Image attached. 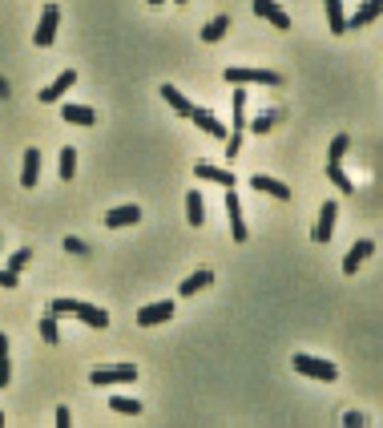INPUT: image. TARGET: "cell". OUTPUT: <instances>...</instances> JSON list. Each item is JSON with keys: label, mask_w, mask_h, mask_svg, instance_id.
I'll return each mask as SVG.
<instances>
[{"label": "cell", "mask_w": 383, "mask_h": 428, "mask_svg": "<svg viewBox=\"0 0 383 428\" xmlns=\"http://www.w3.org/2000/svg\"><path fill=\"white\" fill-rule=\"evenodd\" d=\"M49 315L53 319H81L89 328H109V315L101 311L97 303H81V299H53Z\"/></svg>", "instance_id": "cell-1"}, {"label": "cell", "mask_w": 383, "mask_h": 428, "mask_svg": "<svg viewBox=\"0 0 383 428\" xmlns=\"http://www.w3.org/2000/svg\"><path fill=\"white\" fill-rule=\"evenodd\" d=\"M137 368L134 364H97L89 372V384L93 388H113V384H134Z\"/></svg>", "instance_id": "cell-2"}, {"label": "cell", "mask_w": 383, "mask_h": 428, "mask_svg": "<svg viewBox=\"0 0 383 428\" xmlns=\"http://www.w3.org/2000/svg\"><path fill=\"white\" fill-rule=\"evenodd\" d=\"M295 372L298 376H311V380H323V384H331V380H339V368L331 364V360H315V355H307V352H298L295 360Z\"/></svg>", "instance_id": "cell-3"}, {"label": "cell", "mask_w": 383, "mask_h": 428, "mask_svg": "<svg viewBox=\"0 0 383 428\" xmlns=\"http://www.w3.org/2000/svg\"><path fill=\"white\" fill-rule=\"evenodd\" d=\"M222 81L226 85H279L283 77L274 69H226Z\"/></svg>", "instance_id": "cell-4"}, {"label": "cell", "mask_w": 383, "mask_h": 428, "mask_svg": "<svg viewBox=\"0 0 383 428\" xmlns=\"http://www.w3.org/2000/svg\"><path fill=\"white\" fill-rule=\"evenodd\" d=\"M57 25H61V9L57 4H45L41 9V21H37V33H33V45L37 49H49L53 41H57Z\"/></svg>", "instance_id": "cell-5"}, {"label": "cell", "mask_w": 383, "mask_h": 428, "mask_svg": "<svg viewBox=\"0 0 383 428\" xmlns=\"http://www.w3.org/2000/svg\"><path fill=\"white\" fill-rule=\"evenodd\" d=\"M226 218H230V239H234V242H247L250 230H247V223H242V202H238L234 190H226Z\"/></svg>", "instance_id": "cell-6"}, {"label": "cell", "mask_w": 383, "mask_h": 428, "mask_svg": "<svg viewBox=\"0 0 383 428\" xmlns=\"http://www.w3.org/2000/svg\"><path fill=\"white\" fill-rule=\"evenodd\" d=\"M166 319H173V299L146 303V307L137 311V323H141V328H158V323H166Z\"/></svg>", "instance_id": "cell-7"}, {"label": "cell", "mask_w": 383, "mask_h": 428, "mask_svg": "<svg viewBox=\"0 0 383 428\" xmlns=\"http://www.w3.org/2000/svg\"><path fill=\"white\" fill-rule=\"evenodd\" d=\"M250 186H254V194H271V198H279V202H291V186L279 182V178H271V174H254Z\"/></svg>", "instance_id": "cell-8"}, {"label": "cell", "mask_w": 383, "mask_h": 428, "mask_svg": "<svg viewBox=\"0 0 383 428\" xmlns=\"http://www.w3.org/2000/svg\"><path fill=\"white\" fill-rule=\"evenodd\" d=\"M335 218H339V202H323V210H319V227H315V242L319 247H327L335 235Z\"/></svg>", "instance_id": "cell-9"}, {"label": "cell", "mask_w": 383, "mask_h": 428, "mask_svg": "<svg viewBox=\"0 0 383 428\" xmlns=\"http://www.w3.org/2000/svg\"><path fill=\"white\" fill-rule=\"evenodd\" d=\"M371 251H375V242L371 239H359V242H351V251L343 255V275H355L359 267L371 259Z\"/></svg>", "instance_id": "cell-10"}, {"label": "cell", "mask_w": 383, "mask_h": 428, "mask_svg": "<svg viewBox=\"0 0 383 428\" xmlns=\"http://www.w3.org/2000/svg\"><path fill=\"white\" fill-rule=\"evenodd\" d=\"M190 122L202 129V134H210V138H218V141H226V122H218V117L210 114V109H198L194 105V114H190Z\"/></svg>", "instance_id": "cell-11"}, {"label": "cell", "mask_w": 383, "mask_h": 428, "mask_svg": "<svg viewBox=\"0 0 383 428\" xmlns=\"http://www.w3.org/2000/svg\"><path fill=\"white\" fill-rule=\"evenodd\" d=\"M134 223H141V210H137L134 202H125V206H113V210L105 214V227H109V230L134 227Z\"/></svg>", "instance_id": "cell-12"}, {"label": "cell", "mask_w": 383, "mask_h": 428, "mask_svg": "<svg viewBox=\"0 0 383 428\" xmlns=\"http://www.w3.org/2000/svg\"><path fill=\"white\" fill-rule=\"evenodd\" d=\"M379 16H383V0H363L355 13L347 16V28H363L371 21H379Z\"/></svg>", "instance_id": "cell-13"}, {"label": "cell", "mask_w": 383, "mask_h": 428, "mask_svg": "<svg viewBox=\"0 0 383 428\" xmlns=\"http://www.w3.org/2000/svg\"><path fill=\"white\" fill-rule=\"evenodd\" d=\"M161 101H166V105H170L178 117H190V114H194V101L185 97L178 85H161Z\"/></svg>", "instance_id": "cell-14"}, {"label": "cell", "mask_w": 383, "mask_h": 428, "mask_svg": "<svg viewBox=\"0 0 383 428\" xmlns=\"http://www.w3.org/2000/svg\"><path fill=\"white\" fill-rule=\"evenodd\" d=\"M73 85H77V73H73V69H65V73H57V81H53V85L41 89V101H61Z\"/></svg>", "instance_id": "cell-15"}, {"label": "cell", "mask_w": 383, "mask_h": 428, "mask_svg": "<svg viewBox=\"0 0 383 428\" xmlns=\"http://www.w3.org/2000/svg\"><path fill=\"white\" fill-rule=\"evenodd\" d=\"M37 178H41V150L37 146H28L25 150V162H21V186H37Z\"/></svg>", "instance_id": "cell-16"}, {"label": "cell", "mask_w": 383, "mask_h": 428, "mask_svg": "<svg viewBox=\"0 0 383 428\" xmlns=\"http://www.w3.org/2000/svg\"><path fill=\"white\" fill-rule=\"evenodd\" d=\"M254 16H262V21H271L274 28H291V16L274 4V0H254Z\"/></svg>", "instance_id": "cell-17"}, {"label": "cell", "mask_w": 383, "mask_h": 428, "mask_svg": "<svg viewBox=\"0 0 383 428\" xmlns=\"http://www.w3.org/2000/svg\"><path fill=\"white\" fill-rule=\"evenodd\" d=\"M194 174L202 178V182H218V186H234V174H230V170H218V166H210V162H198L194 166Z\"/></svg>", "instance_id": "cell-18"}, {"label": "cell", "mask_w": 383, "mask_h": 428, "mask_svg": "<svg viewBox=\"0 0 383 428\" xmlns=\"http://www.w3.org/2000/svg\"><path fill=\"white\" fill-rule=\"evenodd\" d=\"M323 9H327V28H331L335 37L347 33V13H343V0H323Z\"/></svg>", "instance_id": "cell-19"}, {"label": "cell", "mask_w": 383, "mask_h": 428, "mask_svg": "<svg viewBox=\"0 0 383 428\" xmlns=\"http://www.w3.org/2000/svg\"><path fill=\"white\" fill-rule=\"evenodd\" d=\"M226 33H230V16L222 13V16H214L210 25H202V45H218Z\"/></svg>", "instance_id": "cell-20"}, {"label": "cell", "mask_w": 383, "mask_h": 428, "mask_svg": "<svg viewBox=\"0 0 383 428\" xmlns=\"http://www.w3.org/2000/svg\"><path fill=\"white\" fill-rule=\"evenodd\" d=\"M61 117L73 122V126H93L97 122V109H89V105H61Z\"/></svg>", "instance_id": "cell-21"}, {"label": "cell", "mask_w": 383, "mask_h": 428, "mask_svg": "<svg viewBox=\"0 0 383 428\" xmlns=\"http://www.w3.org/2000/svg\"><path fill=\"white\" fill-rule=\"evenodd\" d=\"M185 218H190V227H202V223H206V202H202L198 190L185 194Z\"/></svg>", "instance_id": "cell-22"}, {"label": "cell", "mask_w": 383, "mask_h": 428, "mask_svg": "<svg viewBox=\"0 0 383 428\" xmlns=\"http://www.w3.org/2000/svg\"><path fill=\"white\" fill-rule=\"evenodd\" d=\"M210 283H214L210 271H194L190 279H182V287H178V291H182V295H198V291H206Z\"/></svg>", "instance_id": "cell-23"}, {"label": "cell", "mask_w": 383, "mask_h": 428, "mask_svg": "<svg viewBox=\"0 0 383 428\" xmlns=\"http://www.w3.org/2000/svg\"><path fill=\"white\" fill-rule=\"evenodd\" d=\"M57 170H61V182H73V178H77V150H73V146H65V150H61Z\"/></svg>", "instance_id": "cell-24"}, {"label": "cell", "mask_w": 383, "mask_h": 428, "mask_svg": "<svg viewBox=\"0 0 383 428\" xmlns=\"http://www.w3.org/2000/svg\"><path fill=\"white\" fill-rule=\"evenodd\" d=\"M230 134H242V129H247V93H242V89H234V122H230Z\"/></svg>", "instance_id": "cell-25"}, {"label": "cell", "mask_w": 383, "mask_h": 428, "mask_svg": "<svg viewBox=\"0 0 383 428\" xmlns=\"http://www.w3.org/2000/svg\"><path fill=\"white\" fill-rule=\"evenodd\" d=\"M327 178H331L335 186L343 190V194H351V190H355V182L343 174V162H327Z\"/></svg>", "instance_id": "cell-26"}, {"label": "cell", "mask_w": 383, "mask_h": 428, "mask_svg": "<svg viewBox=\"0 0 383 428\" xmlns=\"http://www.w3.org/2000/svg\"><path fill=\"white\" fill-rule=\"evenodd\" d=\"M37 331H41V340H45V343H65V340H61V328H57V319H53V315H45V319H41Z\"/></svg>", "instance_id": "cell-27"}, {"label": "cell", "mask_w": 383, "mask_h": 428, "mask_svg": "<svg viewBox=\"0 0 383 428\" xmlns=\"http://www.w3.org/2000/svg\"><path fill=\"white\" fill-rule=\"evenodd\" d=\"M347 150H351V138H347V134H335V138H331V150H327V162H343Z\"/></svg>", "instance_id": "cell-28"}, {"label": "cell", "mask_w": 383, "mask_h": 428, "mask_svg": "<svg viewBox=\"0 0 383 428\" xmlns=\"http://www.w3.org/2000/svg\"><path fill=\"white\" fill-rule=\"evenodd\" d=\"M109 408H113V412H122V416H137V412H141V404H137L134 396H113Z\"/></svg>", "instance_id": "cell-29"}, {"label": "cell", "mask_w": 383, "mask_h": 428, "mask_svg": "<svg viewBox=\"0 0 383 428\" xmlns=\"http://www.w3.org/2000/svg\"><path fill=\"white\" fill-rule=\"evenodd\" d=\"M28 263H33V251H16L13 259H9V271H16V275H21Z\"/></svg>", "instance_id": "cell-30"}, {"label": "cell", "mask_w": 383, "mask_h": 428, "mask_svg": "<svg viewBox=\"0 0 383 428\" xmlns=\"http://www.w3.org/2000/svg\"><path fill=\"white\" fill-rule=\"evenodd\" d=\"M250 129H254V134H266V129L274 126V114H262V117H254V122H247Z\"/></svg>", "instance_id": "cell-31"}, {"label": "cell", "mask_w": 383, "mask_h": 428, "mask_svg": "<svg viewBox=\"0 0 383 428\" xmlns=\"http://www.w3.org/2000/svg\"><path fill=\"white\" fill-rule=\"evenodd\" d=\"M13 384V364H9V355H0V388H9Z\"/></svg>", "instance_id": "cell-32"}, {"label": "cell", "mask_w": 383, "mask_h": 428, "mask_svg": "<svg viewBox=\"0 0 383 428\" xmlns=\"http://www.w3.org/2000/svg\"><path fill=\"white\" fill-rule=\"evenodd\" d=\"M242 154V134H230L226 138V158H238Z\"/></svg>", "instance_id": "cell-33"}, {"label": "cell", "mask_w": 383, "mask_h": 428, "mask_svg": "<svg viewBox=\"0 0 383 428\" xmlns=\"http://www.w3.org/2000/svg\"><path fill=\"white\" fill-rule=\"evenodd\" d=\"M53 420H57V428H73V416H69V408H57V412H53Z\"/></svg>", "instance_id": "cell-34"}, {"label": "cell", "mask_w": 383, "mask_h": 428, "mask_svg": "<svg viewBox=\"0 0 383 428\" xmlns=\"http://www.w3.org/2000/svg\"><path fill=\"white\" fill-rule=\"evenodd\" d=\"M65 251H69V255H85L89 247H85L81 239H73V235H69V239H65Z\"/></svg>", "instance_id": "cell-35"}, {"label": "cell", "mask_w": 383, "mask_h": 428, "mask_svg": "<svg viewBox=\"0 0 383 428\" xmlns=\"http://www.w3.org/2000/svg\"><path fill=\"white\" fill-rule=\"evenodd\" d=\"M16 283H21L16 271H0V287H16Z\"/></svg>", "instance_id": "cell-36"}, {"label": "cell", "mask_w": 383, "mask_h": 428, "mask_svg": "<svg viewBox=\"0 0 383 428\" xmlns=\"http://www.w3.org/2000/svg\"><path fill=\"white\" fill-rule=\"evenodd\" d=\"M343 424H347V428H363V416H359V412H347Z\"/></svg>", "instance_id": "cell-37"}, {"label": "cell", "mask_w": 383, "mask_h": 428, "mask_svg": "<svg viewBox=\"0 0 383 428\" xmlns=\"http://www.w3.org/2000/svg\"><path fill=\"white\" fill-rule=\"evenodd\" d=\"M0 355H9V336H0Z\"/></svg>", "instance_id": "cell-38"}, {"label": "cell", "mask_w": 383, "mask_h": 428, "mask_svg": "<svg viewBox=\"0 0 383 428\" xmlns=\"http://www.w3.org/2000/svg\"><path fill=\"white\" fill-rule=\"evenodd\" d=\"M0 428H4V412H0Z\"/></svg>", "instance_id": "cell-39"}, {"label": "cell", "mask_w": 383, "mask_h": 428, "mask_svg": "<svg viewBox=\"0 0 383 428\" xmlns=\"http://www.w3.org/2000/svg\"><path fill=\"white\" fill-rule=\"evenodd\" d=\"M149 4H161V0H149Z\"/></svg>", "instance_id": "cell-40"}, {"label": "cell", "mask_w": 383, "mask_h": 428, "mask_svg": "<svg viewBox=\"0 0 383 428\" xmlns=\"http://www.w3.org/2000/svg\"><path fill=\"white\" fill-rule=\"evenodd\" d=\"M178 4H185V0H178Z\"/></svg>", "instance_id": "cell-41"}]
</instances>
